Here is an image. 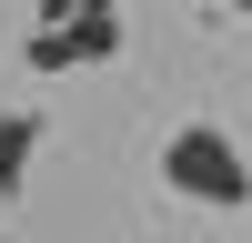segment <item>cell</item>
Instances as JSON below:
<instances>
[{"label": "cell", "mask_w": 252, "mask_h": 243, "mask_svg": "<svg viewBox=\"0 0 252 243\" xmlns=\"http://www.w3.org/2000/svg\"><path fill=\"white\" fill-rule=\"evenodd\" d=\"M161 182H172L182 202H212V213H242L252 202V162H242V142L222 132V122H182V132L161 142Z\"/></svg>", "instance_id": "1"}, {"label": "cell", "mask_w": 252, "mask_h": 243, "mask_svg": "<svg viewBox=\"0 0 252 243\" xmlns=\"http://www.w3.org/2000/svg\"><path fill=\"white\" fill-rule=\"evenodd\" d=\"M111 51H121V20L111 10L71 20V31H31V71H71V61H111Z\"/></svg>", "instance_id": "2"}, {"label": "cell", "mask_w": 252, "mask_h": 243, "mask_svg": "<svg viewBox=\"0 0 252 243\" xmlns=\"http://www.w3.org/2000/svg\"><path fill=\"white\" fill-rule=\"evenodd\" d=\"M31 152H40V112H10V122H0V193H20Z\"/></svg>", "instance_id": "3"}, {"label": "cell", "mask_w": 252, "mask_h": 243, "mask_svg": "<svg viewBox=\"0 0 252 243\" xmlns=\"http://www.w3.org/2000/svg\"><path fill=\"white\" fill-rule=\"evenodd\" d=\"M101 0H40V31H71V20H91Z\"/></svg>", "instance_id": "4"}, {"label": "cell", "mask_w": 252, "mask_h": 243, "mask_svg": "<svg viewBox=\"0 0 252 243\" xmlns=\"http://www.w3.org/2000/svg\"><path fill=\"white\" fill-rule=\"evenodd\" d=\"M222 10H252V0H222Z\"/></svg>", "instance_id": "5"}]
</instances>
